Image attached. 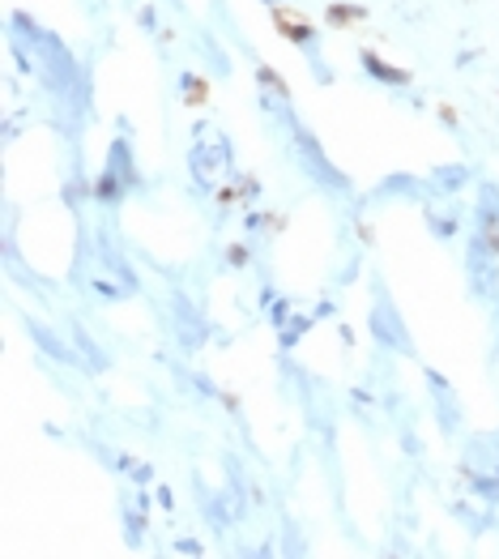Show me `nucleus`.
Wrapping results in <instances>:
<instances>
[{"instance_id":"obj_2","label":"nucleus","mask_w":499,"mask_h":559,"mask_svg":"<svg viewBox=\"0 0 499 559\" xmlns=\"http://www.w3.org/2000/svg\"><path fill=\"white\" fill-rule=\"evenodd\" d=\"M427 389H431V406H436V423H440V431H444L449 440L461 436L465 415H461V402H456L453 384H449L440 372H427Z\"/></svg>"},{"instance_id":"obj_3","label":"nucleus","mask_w":499,"mask_h":559,"mask_svg":"<svg viewBox=\"0 0 499 559\" xmlns=\"http://www.w3.org/2000/svg\"><path fill=\"white\" fill-rule=\"evenodd\" d=\"M359 60H364V69L376 78V82H384V86H409L406 69H393V64H384V60L371 56V51H359Z\"/></svg>"},{"instance_id":"obj_4","label":"nucleus","mask_w":499,"mask_h":559,"mask_svg":"<svg viewBox=\"0 0 499 559\" xmlns=\"http://www.w3.org/2000/svg\"><path fill=\"white\" fill-rule=\"evenodd\" d=\"M176 551H180V556H201L205 547H201L197 538H180V543H176Z\"/></svg>"},{"instance_id":"obj_1","label":"nucleus","mask_w":499,"mask_h":559,"mask_svg":"<svg viewBox=\"0 0 499 559\" xmlns=\"http://www.w3.org/2000/svg\"><path fill=\"white\" fill-rule=\"evenodd\" d=\"M367 329H371V342L380 346V350H389V355H414V342H409V329L402 321V312L393 308V299L384 295V299H376V308L367 312Z\"/></svg>"}]
</instances>
